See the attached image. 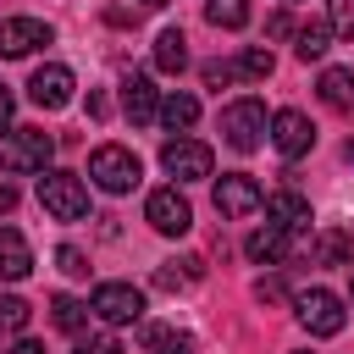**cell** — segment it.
<instances>
[{
  "mask_svg": "<svg viewBox=\"0 0 354 354\" xmlns=\"http://www.w3.org/2000/svg\"><path fill=\"white\" fill-rule=\"evenodd\" d=\"M88 177H94L105 194H133L138 177H144V166H138V155H133L127 144H100V149L88 155Z\"/></svg>",
  "mask_w": 354,
  "mask_h": 354,
  "instance_id": "6da1fadb",
  "label": "cell"
},
{
  "mask_svg": "<svg viewBox=\"0 0 354 354\" xmlns=\"http://www.w3.org/2000/svg\"><path fill=\"white\" fill-rule=\"evenodd\" d=\"M266 127H271V116H266V105L260 100H232L227 111H221V138L238 149V155H249V149H260L266 144Z\"/></svg>",
  "mask_w": 354,
  "mask_h": 354,
  "instance_id": "7a4b0ae2",
  "label": "cell"
},
{
  "mask_svg": "<svg viewBox=\"0 0 354 354\" xmlns=\"http://www.w3.org/2000/svg\"><path fill=\"white\" fill-rule=\"evenodd\" d=\"M39 205L55 221H83L88 216V188H83L77 171H44L39 177Z\"/></svg>",
  "mask_w": 354,
  "mask_h": 354,
  "instance_id": "3957f363",
  "label": "cell"
},
{
  "mask_svg": "<svg viewBox=\"0 0 354 354\" xmlns=\"http://www.w3.org/2000/svg\"><path fill=\"white\" fill-rule=\"evenodd\" d=\"M55 155V138L39 127H11L0 138V171H44Z\"/></svg>",
  "mask_w": 354,
  "mask_h": 354,
  "instance_id": "277c9868",
  "label": "cell"
},
{
  "mask_svg": "<svg viewBox=\"0 0 354 354\" xmlns=\"http://www.w3.org/2000/svg\"><path fill=\"white\" fill-rule=\"evenodd\" d=\"M88 310H94L105 326H133V321L144 315V293H138L133 282H100L94 299H88Z\"/></svg>",
  "mask_w": 354,
  "mask_h": 354,
  "instance_id": "5b68a950",
  "label": "cell"
},
{
  "mask_svg": "<svg viewBox=\"0 0 354 354\" xmlns=\"http://www.w3.org/2000/svg\"><path fill=\"white\" fill-rule=\"evenodd\" d=\"M293 304H299V321H304V332H315V337H337V332L348 326V310H343V299H337V293H326V288H310V293H299Z\"/></svg>",
  "mask_w": 354,
  "mask_h": 354,
  "instance_id": "8992f818",
  "label": "cell"
},
{
  "mask_svg": "<svg viewBox=\"0 0 354 354\" xmlns=\"http://www.w3.org/2000/svg\"><path fill=\"white\" fill-rule=\"evenodd\" d=\"M144 221L155 227V232H166V238H183L188 227H194V205L177 194V183L171 188H155L149 199H144Z\"/></svg>",
  "mask_w": 354,
  "mask_h": 354,
  "instance_id": "52a82bcc",
  "label": "cell"
},
{
  "mask_svg": "<svg viewBox=\"0 0 354 354\" xmlns=\"http://www.w3.org/2000/svg\"><path fill=\"white\" fill-rule=\"evenodd\" d=\"M160 166L177 177V183H199V177H210V144H199V138H166V149H160Z\"/></svg>",
  "mask_w": 354,
  "mask_h": 354,
  "instance_id": "ba28073f",
  "label": "cell"
},
{
  "mask_svg": "<svg viewBox=\"0 0 354 354\" xmlns=\"http://www.w3.org/2000/svg\"><path fill=\"white\" fill-rule=\"evenodd\" d=\"M260 205H266V188H260L249 171H227V177L216 183V210H221V216L243 221V216H254Z\"/></svg>",
  "mask_w": 354,
  "mask_h": 354,
  "instance_id": "9c48e42d",
  "label": "cell"
},
{
  "mask_svg": "<svg viewBox=\"0 0 354 354\" xmlns=\"http://www.w3.org/2000/svg\"><path fill=\"white\" fill-rule=\"evenodd\" d=\"M72 88H77V77H72V66H61V61H50V66H39V72L28 77V100H33L39 111L72 105Z\"/></svg>",
  "mask_w": 354,
  "mask_h": 354,
  "instance_id": "30bf717a",
  "label": "cell"
},
{
  "mask_svg": "<svg viewBox=\"0 0 354 354\" xmlns=\"http://www.w3.org/2000/svg\"><path fill=\"white\" fill-rule=\"evenodd\" d=\"M266 133H271V144H277L282 160H299V155H310V144H315V127H310L304 111H277Z\"/></svg>",
  "mask_w": 354,
  "mask_h": 354,
  "instance_id": "8fae6325",
  "label": "cell"
},
{
  "mask_svg": "<svg viewBox=\"0 0 354 354\" xmlns=\"http://www.w3.org/2000/svg\"><path fill=\"white\" fill-rule=\"evenodd\" d=\"M39 44H50V28L39 17H6L0 22V61H22L33 55Z\"/></svg>",
  "mask_w": 354,
  "mask_h": 354,
  "instance_id": "7c38bea8",
  "label": "cell"
},
{
  "mask_svg": "<svg viewBox=\"0 0 354 354\" xmlns=\"http://www.w3.org/2000/svg\"><path fill=\"white\" fill-rule=\"evenodd\" d=\"M122 111H127V122H155V111H160V88L144 77V72H133L127 83H122Z\"/></svg>",
  "mask_w": 354,
  "mask_h": 354,
  "instance_id": "4fadbf2b",
  "label": "cell"
},
{
  "mask_svg": "<svg viewBox=\"0 0 354 354\" xmlns=\"http://www.w3.org/2000/svg\"><path fill=\"white\" fill-rule=\"evenodd\" d=\"M266 216H271L282 232H304V227H310V199L293 194V188H282V194L266 199Z\"/></svg>",
  "mask_w": 354,
  "mask_h": 354,
  "instance_id": "5bb4252c",
  "label": "cell"
},
{
  "mask_svg": "<svg viewBox=\"0 0 354 354\" xmlns=\"http://www.w3.org/2000/svg\"><path fill=\"white\" fill-rule=\"evenodd\" d=\"M28 271H33V249L22 243L17 227H0V277L6 282H22Z\"/></svg>",
  "mask_w": 354,
  "mask_h": 354,
  "instance_id": "9a60e30c",
  "label": "cell"
},
{
  "mask_svg": "<svg viewBox=\"0 0 354 354\" xmlns=\"http://www.w3.org/2000/svg\"><path fill=\"white\" fill-rule=\"evenodd\" d=\"M288 238H293V232H282L277 221H266L260 232H249V243H243V254H249L254 266H277V260L288 254Z\"/></svg>",
  "mask_w": 354,
  "mask_h": 354,
  "instance_id": "2e32d148",
  "label": "cell"
},
{
  "mask_svg": "<svg viewBox=\"0 0 354 354\" xmlns=\"http://www.w3.org/2000/svg\"><path fill=\"white\" fill-rule=\"evenodd\" d=\"M315 88H321V100H326L332 111H354V72H348V66H326Z\"/></svg>",
  "mask_w": 354,
  "mask_h": 354,
  "instance_id": "e0dca14e",
  "label": "cell"
},
{
  "mask_svg": "<svg viewBox=\"0 0 354 354\" xmlns=\"http://www.w3.org/2000/svg\"><path fill=\"white\" fill-rule=\"evenodd\" d=\"M155 116H160V122H166L171 133H188V127L199 122V100H194V94H166Z\"/></svg>",
  "mask_w": 354,
  "mask_h": 354,
  "instance_id": "ac0fdd59",
  "label": "cell"
},
{
  "mask_svg": "<svg viewBox=\"0 0 354 354\" xmlns=\"http://www.w3.org/2000/svg\"><path fill=\"white\" fill-rule=\"evenodd\" d=\"M155 66H160V72H183V66H188V39H183V28H166V33L155 39Z\"/></svg>",
  "mask_w": 354,
  "mask_h": 354,
  "instance_id": "d6986e66",
  "label": "cell"
},
{
  "mask_svg": "<svg viewBox=\"0 0 354 354\" xmlns=\"http://www.w3.org/2000/svg\"><path fill=\"white\" fill-rule=\"evenodd\" d=\"M310 254H315V266H354V238L348 232H321Z\"/></svg>",
  "mask_w": 354,
  "mask_h": 354,
  "instance_id": "ffe728a7",
  "label": "cell"
},
{
  "mask_svg": "<svg viewBox=\"0 0 354 354\" xmlns=\"http://www.w3.org/2000/svg\"><path fill=\"white\" fill-rule=\"evenodd\" d=\"M326 50H332V28H326V22H304V28H299L293 55H299V61H321Z\"/></svg>",
  "mask_w": 354,
  "mask_h": 354,
  "instance_id": "44dd1931",
  "label": "cell"
},
{
  "mask_svg": "<svg viewBox=\"0 0 354 354\" xmlns=\"http://www.w3.org/2000/svg\"><path fill=\"white\" fill-rule=\"evenodd\" d=\"M50 321H55L61 332H83V321H88V304H77L72 293H55V299H50Z\"/></svg>",
  "mask_w": 354,
  "mask_h": 354,
  "instance_id": "7402d4cb",
  "label": "cell"
},
{
  "mask_svg": "<svg viewBox=\"0 0 354 354\" xmlns=\"http://www.w3.org/2000/svg\"><path fill=\"white\" fill-rule=\"evenodd\" d=\"M205 17H210V28H243L249 22V0H210Z\"/></svg>",
  "mask_w": 354,
  "mask_h": 354,
  "instance_id": "603a6c76",
  "label": "cell"
},
{
  "mask_svg": "<svg viewBox=\"0 0 354 354\" xmlns=\"http://www.w3.org/2000/svg\"><path fill=\"white\" fill-rule=\"evenodd\" d=\"M149 348L155 354H194V337L188 332H171V326H149Z\"/></svg>",
  "mask_w": 354,
  "mask_h": 354,
  "instance_id": "cb8c5ba5",
  "label": "cell"
},
{
  "mask_svg": "<svg viewBox=\"0 0 354 354\" xmlns=\"http://www.w3.org/2000/svg\"><path fill=\"white\" fill-rule=\"evenodd\" d=\"M271 66H277V61H271V50H260V44L238 55V72H243L249 83H260V77H271Z\"/></svg>",
  "mask_w": 354,
  "mask_h": 354,
  "instance_id": "d4e9b609",
  "label": "cell"
},
{
  "mask_svg": "<svg viewBox=\"0 0 354 354\" xmlns=\"http://www.w3.org/2000/svg\"><path fill=\"white\" fill-rule=\"evenodd\" d=\"M0 326H6V332H22V326H28V299H17V293L0 299Z\"/></svg>",
  "mask_w": 354,
  "mask_h": 354,
  "instance_id": "484cf974",
  "label": "cell"
},
{
  "mask_svg": "<svg viewBox=\"0 0 354 354\" xmlns=\"http://www.w3.org/2000/svg\"><path fill=\"white\" fill-rule=\"evenodd\" d=\"M326 28H332V33H343V39H354V0H332Z\"/></svg>",
  "mask_w": 354,
  "mask_h": 354,
  "instance_id": "4316f807",
  "label": "cell"
},
{
  "mask_svg": "<svg viewBox=\"0 0 354 354\" xmlns=\"http://www.w3.org/2000/svg\"><path fill=\"white\" fill-rule=\"evenodd\" d=\"M243 72H238V61H210L205 66V88H227V83H238Z\"/></svg>",
  "mask_w": 354,
  "mask_h": 354,
  "instance_id": "83f0119b",
  "label": "cell"
},
{
  "mask_svg": "<svg viewBox=\"0 0 354 354\" xmlns=\"http://www.w3.org/2000/svg\"><path fill=\"white\" fill-rule=\"evenodd\" d=\"M55 260H61V271H66V277H88V260H83V249L61 243V249H55Z\"/></svg>",
  "mask_w": 354,
  "mask_h": 354,
  "instance_id": "f1b7e54d",
  "label": "cell"
},
{
  "mask_svg": "<svg viewBox=\"0 0 354 354\" xmlns=\"http://www.w3.org/2000/svg\"><path fill=\"white\" fill-rule=\"evenodd\" d=\"M72 354H122V343H116V337H88V343H77Z\"/></svg>",
  "mask_w": 354,
  "mask_h": 354,
  "instance_id": "f546056e",
  "label": "cell"
},
{
  "mask_svg": "<svg viewBox=\"0 0 354 354\" xmlns=\"http://www.w3.org/2000/svg\"><path fill=\"white\" fill-rule=\"evenodd\" d=\"M254 299H282V282H271V277H266V282L254 288Z\"/></svg>",
  "mask_w": 354,
  "mask_h": 354,
  "instance_id": "4dcf8cb0",
  "label": "cell"
},
{
  "mask_svg": "<svg viewBox=\"0 0 354 354\" xmlns=\"http://www.w3.org/2000/svg\"><path fill=\"white\" fill-rule=\"evenodd\" d=\"M11 111H17V100H11V88L0 83V122H11Z\"/></svg>",
  "mask_w": 354,
  "mask_h": 354,
  "instance_id": "1f68e13d",
  "label": "cell"
},
{
  "mask_svg": "<svg viewBox=\"0 0 354 354\" xmlns=\"http://www.w3.org/2000/svg\"><path fill=\"white\" fill-rule=\"evenodd\" d=\"M11 354H44V343H33V337H22V343H17Z\"/></svg>",
  "mask_w": 354,
  "mask_h": 354,
  "instance_id": "d6a6232c",
  "label": "cell"
},
{
  "mask_svg": "<svg viewBox=\"0 0 354 354\" xmlns=\"http://www.w3.org/2000/svg\"><path fill=\"white\" fill-rule=\"evenodd\" d=\"M11 205H17V194H11L6 183H0V210H11Z\"/></svg>",
  "mask_w": 354,
  "mask_h": 354,
  "instance_id": "836d02e7",
  "label": "cell"
},
{
  "mask_svg": "<svg viewBox=\"0 0 354 354\" xmlns=\"http://www.w3.org/2000/svg\"><path fill=\"white\" fill-rule=\"evenodd\" d=\"M138 6H144V11H160V6H166V0H138Z\"/></svg>",
  "mask_w": 354,
  "mask_h": 354,
  "instance_id": "e575fe53",
  "label": "cell"
},
{
  "mask_svg": "<svg viewBox=\"0 0 354 354\" xmlns=\"http://www.w3.org/2000/svg\"><path fill=\"white\" fill-rule=\"evenodd\" d=\"M348 160H354V138H348Z\"/></svg>",
  "mask_w": 354,
  "mask_h": 354,
  "instance_id": "d590c367",
  "label": "cell"
}]
</instances>
